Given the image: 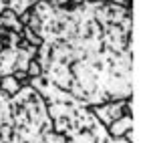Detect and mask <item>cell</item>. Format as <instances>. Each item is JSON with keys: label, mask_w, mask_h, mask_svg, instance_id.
Segmentation results:
<instances>
[{"label": "cell", "mask_w": 159, "mask_h": 143, "mask_svg": "<svg viewBox=\"0 0 159 143\" xmlns=\"http://www.w3.org/2000/svg\"><path fill=\"white\" fill-rule=\"evenodd\" d=\"M16 61H18V48L4 47L2 50H0V77L14 73Z\"/></svg>", "instance_id": "cell-2"}, {"label": "cell", "mask_w": 159, "mask_h": 143, "mask_svg": "<svg viewBox=\"0 0 159 143\" xmlns=\"http://www.w3.org/2000/svg\"><path fill=\"white\" fill-rule=\"evenodd\" d=\"M133 131V115H121L117 121H113L107 127L109 137H125Z\"/></svg>", "instance_id": "cell-3"}, {"label": "cell", "mask_w": 159, "mask_h": 143, "mask_svg": "<svg viewBox=\"0 0 159 143\" xmlns=\"http://www.w3.org/2000/svg\"><path fill=\"white\" fill-rule=\"evenodd\" d=\"M70 4L73 6H81V4H85V0H70Z\"/></svg>", "instance_id": "cell-10"}, {"label": "cell", "mask_w": 159, "mask_h": 143, "mask_svg": "<svg viewBox=\"0 0 159 143\" xmlns=\"http://www.w3.org/2000/svg\"><path fill=\"white\" fill-rule=\"evenodd\" d=\"M111 4H117V6H123V8H131V2L133 0H107Z\"/></svg>", "instance_id": "cell-9"}, {"label": "cell", "mask_w": 159, "mask_h": 143, "mask_svg": "<svg viewBox=\"0 0 159 143\" xmlns=\"http://www.w3.org/2000/svg\"><path fill=\"white\" fill-rule=\"evenodd\" d=\"M43 143H66V137L62 133H57V131H48L47 135L43 137Z\"/></svg>", "instance_id": "cell-8"}, {"label": "cell", "mask_w": 159, "mask_h": 143, "mask_svg": "<svg viewBox=\"0 0 159 143\" xmlns=\"http://www.w3.org/2000/svg\"><path fill=\"white\" fill-rule=\"evenodd\" d=\"M20 35H22V39L26 40V43L30 44V47H36V48H39L40 44H43V39H40V36L36 35L34 30H30V28H28V26H24V28H22V32H20Z\"/></svg>", "instance_id": "cell-6"}, {"label": "cell", "mask_w": 159, "mask_h": 143, "mask_svg": "<svg viewBox=\"0 0 159 143\" xmlns=\"http://www.w3.org/2000/svg\"><path fill=\"white\" fill-rule=\"evenodd\" d=\"M85 2H107V0H85Z\"/></svg>", "instance_id": "cell-11"}, {"label": "cell", "mask_w": 159, "mask_h": 143, "mask_svg": "<svg viewBox=\"0 0 159 143\" xmlns=\"http://www.w3.org/2000/svg\"><path fill=\"white\" fill-rule=\"evenodd\" d=\"M26 75H28L30 79L40 77V75H43V67H40V62L36 61V58H30V61H28V65H26Z\"/></svg>", "instance_id": "cell-7"}, {"label": "cell", "mask_w": 159, "mask_h": 143, "mask_svg": "<svg viewBox=\"0 0 159 143\" xmlns=\"http://www.w3.org/2000/svg\"><path fill=\"white\" fill-rule=\"evenodd\" d=\"M0 28H6V30H12V32H22V24L18 20V14L12 12L10 8H4L0 12Z\"/></svg>", "instance_id": "cell-4"}, {"label": "cell", "mask_w": 159, "mask_h": 143, "mask_svg": "<svg viewBox=\"0 0 159 143\" xmlns=\"http://www.w3.org/2000/svg\"><path fill=\"white\" fill-rule=\"evenodd\" d=\"M89 109L95 115V119L101 125H105V127H109V125H111L113 121H117L121 115H133L131 97H129V99L107 101V103H101V105H91Z\"/></svg>", "instance_id": "cell-1"}, {"label": "cell", "mask_w": 159, "mask_h": 143, "mask_svg": "<svg viewBox=\"0 0 159 143\" xmlns=\"http://www.w3.org/2000/svg\"><path fill=\"white\" fill-rule=\"evenodd\" d=\"M20 89H22V85H20V81L14 79V75H4V77H0V91H2L4 95L14 97Z\"/></svg>", "instance_id": "cell-5"}]
</instances>
